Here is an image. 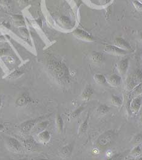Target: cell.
<instances>
[{"label": "cell", "mask_w": 142, "mask_h": 160, "mask_svg": "<svg viewBox=\"0 0 142 160\" xmlns=\"http://www.w3.org/2000/svg\"><path fill=\"white\" fill-rule=\"evenodd\" d=\"M49 68L54 76L60 82H67L69 78V74L67 68L60 61H51L49 63Z\"/></svg>", "instance_id": "6da1fadb"}, {"label": "cell", "mask_w": 142, "mask_h": 160, "mask_svg": "<svg viewBox=\"0 0 142 160\" xmlns=\"http://www.w3.org/2000/svg\"><path fill=\"white\" fill-rule=\"evenodd\" d=\"M141 82H142V71L140 69H137L127 77L126 88L127 90L131 91Z\"/></svg>", "instance_id": "7a4b0ae2"}, {"label": "cell", "mask_w": 142, "mask_h": 160, "mask_svg": "<svg viewBox=\"0 0 142 160\" xmlns=\"http://www.w3.org/2000/svg\"><path fill=\"white\" fill-rule=\"evenodd\" d=\"M113 133L112 131H106L103 133L98 139V145L101 147H106L112 141Z\"/></svg>", "instance_id": "3957f363"}, {"label": "cell", "mask_w": 142, "mask_h": 160, "mask_svg": "<svg viewBox=\"0 0 142 160\" xmlns=\"http://www.w3.org/2000/svg\"><path fill=\"white\" fill-rule=\"evenodd\" d=\"M142 103V97L140 96L135 97L132 99L130 104L129 108L132 113L137 114L140 110Z\"/></svg>", "instance_id": "277c9868"}, {"label": "cell", "mask_w": 142, "mask_h": 160, "mask_svg": "<svg viewBox=\"0 0 142 160\" xmlns=\"http://www.w3.org/2000/svg\"><path fill=\"white\" fill-rule=\"evenodd\" d=\"M73 34L75 37L83 41L88 42H92L95 41V38L91 35H90L86 31L79 29H75L73 32Z\"/></svg>", "instance_id": "5b68a950"}, {"label": "cell", "mask_w": 142, "mask_h": 160, "mask_svg": "<svg viewBox=\"0 0 142 160\" xmlns=\"http://www.w3.org/2000/svg\"><path fill=\"white\" fill-rule=\"evenodd\" d=\"M7 145L8 149L13 152L19 153L22 151V145L19 141L14 137H8L7 139Z\"/></svg>", "instance_id": "8992f818"}, {"label": "cell", "mask_w": 142, "mask_h": 160, "mask_svg": "<svg viewBox=\"0 0 142 160\" xmlns=\"http://www.w3.org/2000/svg\"><path fill=\"white\" fill-rule=\"evenodd\" d=\"M104 50L108 54L115 55H124L128 54V51L120 49L115 45H106L104 49Z\"/></svg>", "instance_id": "52a82bcc"}, {"label": "cell", "mask_w": 142, "mask_h": 160, "mask_svg": "<svg viewBox=\"0 0 142 160\" xmlns=\"http://www.w3.org/2000/svg\"><path fill=\"white\" fill-rule=\"evenodd\" d=\"M129 61L128 58L121 60L117 64V71L121 76H124L128 70Z\"/></svg>", "instance_id": "ba28073f"}, {"label": "cell", "mask_w": 142, "mask_h": 160, "mask_svg": "<svg viewBox=\"0 0 142 160\" xmlns=\"http://www.w3.org/2000/svg\"><path fill=\"white\" fill-rule=\"evenodd\" d=\"M114 45L117 46L118 47L126 50H132V48L131 46L129 44V43L126 41L124 39L118 37L116 38L113 41Z\"/></svg>", "instance_id": "9c48e42d"}, {"label": "cell", "mask_w": 142, "mask_h": 160, "mask_svg": "<svg viewBox=\"0 0 142 160\" xmlns=\"http://www.w3.org/2000/svg\"><path fill=\"white\" fill-rule=\"evenodd\" d=\"M107 83L113 87H117L121 85V77L118 74H112L107 78Z\"/></svg>", "instance_id": "30bf717a"}, {"label": "cell", "mask_w": 142, "mask_h": 160, "mask_svg": "<svg viewBox=\"0 0 142 160\" xmlns=\"http://www.w3.org/2000/svg\"><path fill=\"white\" fill-rule=\"evenodd\" d=\"M36 123L35 120H30L22 123L20 126V131L23 133H27L31 130Z\"/></svg>", "instance_id": "8fae6325"}, {"label": "cell", "mask_w": 142, "mask_h": 160, "mask_svg": "<svg viewBox=\"0 0 142 160\" xmlns=\"http://www.w3.org/2000/svg\"><path fill=\"white\" fill-rule=\"evenodd\" d=\"M51 137V134L49 131L47 130H42L40 131L38 134V138L39 142L43 144H46L49 142Z\"/></svg>", "instance_id": "7c38bea8"}, {"label": "cell", "mask_w": 142, "mask_h": 160, "mask_svg": "<svg viewBox=\"0 0 142 160\" xmlns=\"http://www.w3.org/2000/svg\"><path fill=\"white\" fill-rule=\"evenodd\" d=\"M142 94V82L135 86L131 91L129 95V98L132 99L135 97L140 96Z\"/></svg>", "instance_id": "4fadbf2b"}, {"label": "cell", "mask_w": 142, "mask_h": 160, "mask_svg": "<svg viewBox=\"0 0 142 160\" xmlns=\"http://www.w3.org/2000/svg\"><path fill=\"white\" fill-rule=\"evenodd\" d=\"M73 150V145L72 144H70L68 145H66L65 147H64L59 152V155L61 156V157L65 158H67L69 157Z\"/></svg>", "instance_id": "5bb4252c"}, {"label": "cell", "mask_w": 142, "mask_h": 160, "mask_svg": "<svg viewBox=\"0 0 142 160\" xmlns=\"http://www.w3.org/2000/svg\"><path fill=\"white\" fill-rule=\"evenodd\" d=\"M93 94V89L90 86H87L83 90L81 94V97L83 100H86L89 99Z\"/></svg>", "instance_id": "9a60e30c"}, {"label": "cell", "mask_w": 142, "mask_h": 160, "mask_svg": "<svg viewBox=\"0 0 142 160\" xmlns=\"http://www.w3.org/2000/svg\"><path fill=\"white\" fill-rule=\"evenodd\" d=\"M93 80L98 85H104L107 83L106 77L101 74H95L93 75Z\"/></svg>", "instance_id": "2e32d148"}, {"label": "cell", "mask_w": 142, "mask_h": 160, "mask_svg": "<svg viewBox=\"0 0 142 160\" xmlns=\"http://www.w3.org/2000/svg\"><path fill=\"white\" fill-rule=\"evenodd\" d=\"M30 102V99L25 96H21L16 100V104L18 106H22Z\"/></svg>", "instance_id": "e0dca14e"}, {"label": "cell", "mask_w": 142, "mask_h": 160, "mask_svg": "<svg viewBox=\"0 0 142 160\" xmlns=\"http://www.w3.org/2000/svg\"><path fill=\"white\" fill-rule=\"evenodd\" d=\"M104 59L103 55L100 52H94L91 55V60L96 63L101 62Z\"/></svg>", "instance_id": "ac0fdd59"}, {"label": "cell", "mask_w": 142, "mask_h": 160, "mask_svg": "<svg viewBox=\"0 0 142 160\" xmlns=\"http://www.w3.org/2000/svg\"><path fill=\"white\" fill-rule=\"evenodd\" d=\"M56 127L58 132H61L63 129V120L59 114H57L56 117Z\"/></svg>", "instance_id": "d6986e66"}, {"label": "cell", "mask_w": 142, "mask_h": 160, "mask_svg": "<svg viewBox=\"0 0 142 160\" xmlns=\"http://www.w3.org/2000/svg\"><path fill=\"white\" fill-rule=\"evenodd\" d=\"M111 103L112 105H113L115 106L120 107L123 104V100L120 97H118L117 96H112L110 99Z\"/></svg>", "instance_id": "ffe728a7"}, {"label": "cell", "mask_w": 142, "mask_h": 160, "mask_svg": "<svg viewBox=\"0 0 142 160\" xmlns=\"http://www.w3.org/2000/svg\"><path fill=\"white\" fill-rule=\"evenodd\" d=\"M59 22L60 23L64 26V27H70L72 26V23H71V21L70 20V19L66 16H62L59 18Z\"/></svg>", "instance_id": "44dd1931"}, {"label": "cell", "mask_w": 142, "mask_h": 160, "mask_svg": "<svg viewBox=\"0 0 142 160\" xmlns=\"http://www.w3.org/2000/svg\"><path fill=\"white\" fill-rule=\"evenodd\" d=\"M88 120H89V115L87 116L86 120L80 125V126L79 127L78 133L79 134H83L86 131L87 127H88Z\"/></svg>", "instance_id": "7402d4cb"}, {"label": "cell", "mask_w": 142, "mask_h": 160, "mask_svg": "<svg viewBox=\"0 0 142 160\" xmlns=\"http://www.w3.org/2000/svg\"><path fill=\"white\" fill-rule=\"evenodd\" d=\"M109 107L107 106L106 105L104 104H102L100 105L98 108H97V112L101 115H104L106 114H107L109 111Z\"/></svg>", "instance_id": "603a6c76"}, {"label": "cell", "mask_w": 142, "mask_h": 160, "mask_svg": "<svg viewBox=\"0 0 142 160\" xmlns=\"http://www.w3.org/2000/svg\"><path fill=\"white\" fill-rule=\"evenodd\" d=\"M141 148L138 145H135V147L131 150L130 155L133 157H138L141 155Z\"/></svg>", "instance_id": "cb8c5ba5"}, {"label": "cell", "mask_w": 142, "mask_h": 160, "mask_svg": "<svg viewBox=\"0 0 142 160\" xmlns=\"http://www.w3.org/2000/svg\"><path fill=\"white\" fill-rule=\"evenodd\" d=\"M25 146L29 150H33L36 147V145L35 141L32 139H28L25 141Z\"/></svg>", "instance_id": "d4e9b609"}, {"label": "cell", "mask_w": 142, "mask_h": 160, "mask_svg": "<svg viewBox=\"0 0 142 160\" xmlns=\"http://www.w3.org/2000/svg\"><path fill=\"white\" fill-rule=\"evenodd\" d=\"M22 72L20 71H15L14 72H12L8 76V79L12 80V79H16L21 77L22 75Z\"/></svg>", "instance_id": "484cf974"}, {"label": "cell", "mask_w": 142, "mask_h": 160, "mask_svg": "<svg viewBox=\"0 0 142 160\" xmlns=\"http://www.w3.org/2000/svg\"><path fill=\"white\" fill-rule=\"evenodd\" d=\"M142 142V133L136 135L132 141V144L134 145H137Z\"/></svg>", "instance_id": "4316f807"}, {"label": "cell", "mask_w": 142, "mask_h": 160, "mask_svg": "<svg viewBox=\"0 0 142 160\" xmlns=\"http://www.w3.org/2000/svg\"><path fill=\"white\" fill-rule=\"evenodd\" d=\"M14 23L16 26H22L24 25V21L20 15H16L14 17Z\"/></svg>", "instance_id": "83f0119b"}, {"label": "cell", "mask_w": 142, "mask_h": 160, "mask_svg": "<svg viewBox=\"0 0 142 160\" xmlns=\"http://www.w3.org/2000/svg\"><path fill=\"white\" fill-rule=\"evenodd\" d=\"M83 110H84V107L83 106H79L76 110H75L72 113V114L70 115V117L72 118V119L77 117L80 114V113L83 111Z\"/></svg>", "instance_id": "f1b7e54d"}, {"label": "cell", "mask_w": 142, "mask_h": 160, "mask_svg": "<svg viewBox=\"0 0 142 160\" xmlns=\"http://www.w3.org/2000/svg\"><path fill=\"white\" fill-rule=\"evenodd\" d=\"M48 125V122H41L40 123L39 125H38V129L39 130H41V131L42 130H44V129L45 128H46V127Z\"/></svg>", "instance_id": "f546056e"}, {"label": "cell", "mask_w": 142, "mask_h": 160, "mask_svg": "<svg viewBox=\"0 0 142 160\" xmlns=\"http://www.w3.org/2000/svg\"><path fill=\"white\" fill-rule=\"evenodd\" d=\"M134 5L137 9H138L139 10H142V3H141L140 1H135L134 2Z\"/></svg>", "instance_id": "4dcf8cb0"}, {"label": "cell", "mask_w": 142, "mask_h": 160, "mask_svg": "<svg viewBox=\"0 0 142 160\" xmlns=\"http://www.w3.org/2000/svg\"><path fill=\"white\" fill-rule=\"evenodd\" d=\"M21 34L22 35H24V37H28L29 36V33H28V31L25 28H22L21 29Z\"/></svg>", "instance_id": "1f68e13d"}, {"label": "cell", "mask_w": 142, "mask_h": 160, "mask_svg": "<svg viewBox=\"0 0 142 160\" xmlns=\"http://www.w3.org/2000/svg\"><path fill=\"white\" fill-rule=\"evenodd\" d=\"M7 52V49H0V56L4 55Z\"/></svg>", "instance_id": "d6a6232c"}, {"label": "cell", "mask_w": 142, "mask_h": 160, "mask_svg": "<svg viewBox=\"0 0 142 160\" xmlns=\"http://www.w3.org/2000/svg\"><path fill=\"white\" fill-rule=\"evenodd\" d=\"M29 0H19V3L22 5H25L28 2Z\"/></svg>", "instance_id": "836d02e7"}, {"label": "cell", "mask_w": 142, "mask_h": 160, "mask_svg": "<svg viewBox=\"0 0 142 160\" xmlns=\"http://www.w3.org/2000/svg\"><path fill=\"white\" fill-rule=\"evenodd\" d=\"M5 130V127L2 123H0V132H2Z\"/></svg>", "instance_id": "e575fe53"}, {"label": "cell", "mask_w": 142, "mask_h": 160, "mask_svg": "<svg viewBox=\"0 0 142 160\" xmlns=\"http://www.w3.org/2000/svg\"><path fill=\"white\" fill-rule=\"evenodd\" d=\"M140 39L142 41V32L140 34Z\"/></svg>", "instance_id": "d590c367"}, {"label": "cell", "mask_w": 142, "mask_h": 160, "mask_svg": "<svg viewBox=\"0 0 142 160\" xmlns=\"http://www.w3.org/2000/svg\"><path fill=\"white\" fill-rule=\"evenodd\" d=\"M102 1H103L104 3H107L109 1V0H103Z\"/></svg>", "instance_id": "8d00e7d4"}, {"label": "cell", "mask_w": 142, "mask_h": 160, "mask_svg": "<svg viewBox=\"0 0 142 160\" xmlns=\"http://www.w3.org/2000/svg\"><path fill=\"white\" fill-rule=\"evenodd\" d=\"M1 106V98H0V107Z\"/></svg>", "instance_id": "74e56055"}, {"label": "cell", "mask_w": 142, "mask_h": 160, "mask_svg": "<svg viewBox=\"0 0 142 160\" xmlns=\"http://www.w3.org/2000/svg\"><path fill=\"white\" fill-rule=\"evenodd\" d=\"M140 2L141 3H142V0H140Z\"/></svg>", "instance_id": "f35d334b"}, {"label": "cell", "mask_w": 142, "mask_h": 160, "mask_svg": "<svg viewBox=\"0 0 142 160\" xmlns=\"http://www.w3.org/2000/svg\"><path fill=\"white\" fill-rule=\"evenodd\" d=\"M141 122H142V116H141Z\"/></svg>", "instance_id": "ab89813d"}]
</instances>
